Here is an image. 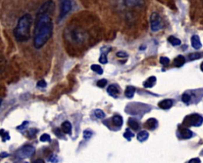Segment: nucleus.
<instances>
[{
	"label": "nucleus",
	"instance_id": "15",
	"mask_svg": "<svg viewBox=\"0 0 203 163\" xmlns=\"http://www.w3.org/2000/svg\"><path fill=\"white\" fill-rule=\"evenodd\" d=\"M185 61H186V59H185L184 56H181V55L180 56H178L174 59V65H175V67H177V68H180V67H182L185 63Z\"/></svg>",
	"mask_w": 203,
	"mask_h": 163
},
{
	"label": "nucleus",
	"instance_id": "11",
	"mask_svg": "<svg viewBox=\"0 0 203 163\" xmlns=\"http://www.w3.org/2000/svg\"><path fill=\"white\" fill-rule=\"evenodd\" d=\"M61 129L62 132H64L65 134L68 135H71V129H72V126L69 121H64L61 125Z\"/></svg>",
	"mask_w": 203,
	"mask_h": 163
},
{
	"label": "nucleus",
	"instance_id": "34",
	"mask_svg": "<svg viewBox=\"0 0 203 163\" xmlns=\"http://www.w3.org/2000/svg\"><path fill=\"white\" fill-rule=\"evenodd\" d=\"M117 56L121 57V58H124V57L128 56V55H127L125 52H118L117 53Z\"/></svg>",
	"mask_w": 203,
	"mask_h": 163
},
{
	"label": "nucleus",
	"instance_id": "33",
	"mask_svg": "<svg viewBox=\"0 0 203 163\" xmlns=\"http://www.w3.org/2000/svg\"><path fill=\"white\" fill-rule=\"evenodd\" d=\"M29 124V122L28 121H25V122H23V124L21 125V126L18 127V129L20 130V131H22V130H24L25 129V127L28 126Z\"/></svg>",
	"mask_w": 203,
	"mask_h": 163
},
{
	"label": "nucleus",
	"instance_id": "31",
	"mask_svg": "<svg viewBox=\"0 0 203 163\" xmlns=\"http://www.w3.org/2000/svg\"><path fill=\"white\" fill-rule=\"evenodd\" d=\"M91 135H92V132L89 130H86L83 132V137L85 139H89L91 137Z\"/></svg>",
	"mask_w": 203,
	"mask_h": 163
},
{
	"label": "nucleus",
	"instance_id": "24",
	"mask_svg": "<svg viewBox=\"0 0 203 163\" xmlns=\"http://www.w3.org/2000/svg\"><path fill=\"white\" fill-rule=\"evenodd\" d=\"M124 137L127 140L130 141L131 140V139L133 138V137H134V134L130 131V129L127 128L126 132H125V133L124 134Z\"/></svg>",
	"mask_w": 203,
	"mask_h": 163
},
{
	"label": "nucleus",
	"instance_id": "21",
	"mask_svg": "<svg viewBox=\"0 0 203 163\" xmlns=\"http://www.w3.org/2000/svg\"><path fill=\"white\" fill-rule=\"evenodd\" d=\"M91 70L94 71V72H97L99 75H102L103 73V70L102 69V68L98 64H94L91 66Z\"/></svg>",
	"mask_w": 203,
	"mask_h": 163
},
{
	"label": "nucleus",
	"instance_id": "10",
	"mask_svg": "<svg viewBox=\"0 0 203 163\" xmlns=\"http://www.w3.org/2000/svg\"><path fill=\"white\" fill-rule=\"evenodd\" d=\"M192 47L195 49H199L202 48V43L200 41V38L197 35H194L191 37Z\"/></svg>",
	"mask_w": 203,
	"mask_h": 163
},
{
	"label": "nucleus",
	"instance_id": "36",
	"mask_svg": "<svg viewBox=\"0 0 203 163\" xmlns=\"http://www.w3.org/2000/svg\"><path fill=\"white\" fill-rule=\"evenodd\" d=\"M33 163H45V161L43 159H37V160L34 161Z\"/></svg>",
	"mask_w": 203,
	"mask_h": 163
},
{
	"label": "nucleus",
	"instance_id": "12",
	"mask_svg": "<svg viewBox=\"0 0 203 163\" xmlns=\"http://www.w3.org/2000/svg\"><path fill=\"white\" fill-rule=\"evenodd\" d=\"M145 126H147V127H148L151 130L155 129L158 126V121L155 118H150L146 121Z\"/></svg>",
	"mask_w": 203,
	"mask_h": 163
},
{
	"label": "nucleus",
	"instance_id": "29",
	"mask_svg": "<svg viewBox=\"0 0 203 163\" xmlns=\"http://www.w3.org/2000/svg\"><path fill=\"white\" fill-rule=\"evenodd\" d=\"M106 84H107V80H106V79H101V80H99V81L97 82V86H98L99 87L101 88L105 87Z\"/></svg>",
	"mask_w": 203,
	"mask_h": 163
},
{
	"label": "nucleus",
	"instance_id": "35",
	"mask_svg": "<svg viewBox=\"0 0 203 163\" xmlns=\"http://www.w3.org/2000/svg\"><path fill=\"white\" fill-rule=\"evenodd\" d=\"M200 162H201L200 159H199V158H197V157H195V158H192V159H190L188 163H200Z\"/></svg>",
	"mask_w": 203,
	"mask_h": 163
},
{
	"label": "nucleus",
	"instance_id": "2",
	"mask_svg": "<svg viewBox=\"0 0 203 163\" xmlns=\"http://www.w3.org/2000/svg\"><path fill=\"white\" fill-rule=\"evenodd\" d=\"M33 18L29 14H26L20 17L17 26L14 30L15 39L19 42L27 41L30 38V28Z\"/></svg>",
	"mask_w": 203,
	"mask_h": 163
},
{
	"label": "nucleus",
	"instance_id": "18",
	"mask_svg": "<svg viewBox=\"0 0 203 163\" xmlns=\"http://www.w3.org/2000/svg\"><path fill=\"white\" fill-rule=\"evenodd\" d=\"M135 87H133L132 86H127L125 92V96H126L128 98H132L133 96H134V94H135Z\"/></svg>",
	"mask_w": 203,
	"mask_h": 163
},
{
	"label": "nucleus",
	"instance_id": "3",
	"mask_svg": "<svg viewBox=\"0 0 203 163\" xmlns=\"http://www.w3.org/2000/svg\"><path fill=\"white\" fill-rule=\"evenodd\" d=\"M203 122V118L198 114H191L186 116L183 120L184 126H194L198 127L202 125Z\"/></svg>",
	"mask_w": 203,
	"mask_h": 163
},
{
	"label": "nucleus",
	"instance_id": "16",
	"mask_svg": "<svg viewBox=\"0 0 203 163\" xmlns=\"http://www.w3.org/2000/svg\"><path fill=\"white\" fill-rule=\"evenodd\" d=\"M112 121H113V124L118 127H120L123 124V119L121 116H113L112 117Z\"/></svg>",
	"mask_w": 203,
	"mask_h": 163
},
{
	"label": "nucleus",
	"instance_id": "28",
	"mask_svg": "<svg viewBox=\"0 0 203 163\" xmlns=\"http://www.w3.org/2000/svg\"><path fill=\"white\" fill-rule=\"evenodd\" d=\"M40 140L41 141V142H49V141H51V138L48 134H43L40 137Z\"/></svg>",
	"mask_w": 203,
	"mask_h": 163
},
{
	"label": "nucleus",
	"instance_id": "13",
	"mask_svg": "<svg viewBox=\"0 0 203 163\" xmlns=\"http://www.w3.org/2000/svg\"><path fill=\"white\" fill-rule=\"evenodd\" d=\"M107 92L110 96H112L113 98H118V93H119V90L118 88L116 87L114 85H110V86L108 87Z\"/></svg>",
	"mask_w": 203,
	"mask_h": 163
},
{
	"label": "nucleus",
	"instance_id": "38",
	"mask_svg": "<svg viewBox=\"0 0 203 163\" xmlns=\"http://www.w3.org/2000/svg\"><path fill=\"white\" fill-rule=\"evenodd\" d=\"M8 154H5V153H2V155H1V157H5V156H8Z\"/></svg>",
	"mask_w": 203,
	"mask_h": 163
},
{
	"label": "nucleus",
	"instance_id": "32",
	"mask_svg": "<svg viewBox=\"0 0 203 163\" xmlns=\"http://www.w3.org/2000/svg\"><path fill=\"white\" fill-rule=\"evenodd\" d=\"M46 82L45 80H40L39 82H37V86L41 88H45L46 86Z\"/></svg>",
	"mask_w": 203,
	"mask_h": 163
},
{
	"label": "nucleus",
	"instance_id": "19",
	"mask_svg": "<svg viewBox=\"0 0 203 163\" xmlns=\"http://www.w3.org/2000/svg\"><path fill=\"white\" fill-rule=\"evenodd\" d=\"M128 124L130 125V127L132 128V129L137 130L139 128V124L137 123V121H136L134 119L130 118L129 121H128Z\"/></svg>",
	"mask_w": 203,
	"mask_h": 163
},
{
	"label": "nucleus",
	"instance_id": "30",
	"mask_svg": "<svg viewBox=\"0 0 203 163\" xmlns=\"http://www.w3.org/2000/svg\"><path fill=\"white\" fill-rule=\"evenodd\" d=\"M182 101H183L184 103H189V101H190V96L187 93H184L182 96Z\"/></svg>",
	"mask_w": 203,
	"mask_h": 163
},
{
	"label": "nucleus",
	"instance_id": "5",
	"mask_svg": "<svg viewBox=\"0 0 203 163\" xmlns=\"http://www.w3.org/2000/svg\"><path fill=\"white\" fill-rule=\"evenodd\" d=\"M35 152V148L31 145H26L18 150L16 153V156L20 159H25L34 155Z\"/></svg>",
	"mask_w": 203,
	"mask_h": 163
},
{
	"label": "nucleus",
	"instance_id": "23",
	"mask_svg": "<svg viewBox=\"0 0 203 163\" xmlns=\"http://www.w3.org/2000/svg\"><path fill=\"white\" fill-rule=\"evenodd\" d=\"M107 52H104V51L102 50V56L99 58V62L102 64H106L107 63V58H106V54Z\"/></svg>",
	"mask_w": 203,
	"mask_h": 163
},
{
	"label": "nucleus",
	"instance_id": "26",
	"mask_svg": "<svg viewBox=\"0 0 203 163\" xmlns=\"http://www.w3.org/2000/svg\"><path fill=\"white\" fill-rule=\"evenodd\" d=\"M160 63L162 65H164V66H167V65L169 64L170 59H168L167 57L162 56L160 57Z\"/></svg>",
	"mask_w": 203,
	"mask_h": 163
},
{
	"label": "nucleus",
	"instance_id": "17",
	"mask_svg": "<svg viewBox=\"0 0 203 163\" xmlns=\"http://www.w3.org/2000/svg\"><path fill=\"white\" fill-rule=\"evenodd\" d=\"M148 136H149V134L147 131H141L137 134V139L140 142H144L148 139Z\"/></svg>",
	"mask_w": 203,
	"mask_h": 163
},
{
	"label": "nucleus",
	"instance_id": "8",
	"mask_svg": "<svg viewBox=\"0 0 203 163\" xmlns=\"http://www.w3.org/2000/svg\"><path fill=\"white\" fill-rule=\"evenodd\" d=\"M124 2L129 7H140L144 4V0H125Z\"/></svg>",
	"mask_w": 203,
	"mask_h": 163
},
{
	"label": "nucleus",
	"instance_id": "1",
	"mask_svg": "<svg viewBox=\"0 0 203 163\" xmlns=\"http://www.w3.org/2000/svg\"><path fill=\"white\" fill-rule=\"evenodd\" d=\"M56 5L52 0L46 1L37 12L35 28H34V44L36 48H41L50 39L53 30L52 16L55 11Z\"/></svg>",
	"mask_w": 203,
	"mask_h": 163
},
{
	"label": "nucleus",
	"instance_id": "14",
	"mask_svg": "<svg viewBox=\"0 0 203 163\" xmlns=\"http://www.w3.org/2000/svg\"><path fill=\"white\" fill-rule=\"evenodd\" d=\"M155 82H156V78L155 76H152L144 82V86L145 88H152L155 84Z\"/></svg>",
	"mask_w": 203,
	"mask_h": 163
},
{
	"label": "nucleus",
	"instance_id": "7",
	"mask_svg": "<svg viewBox=\"0 0 203 163\" xmlns=\"http://www.w3.org/2000/svg\"><path fill=\"white\" fill-rule=\"evenodd\" d=\"M178 135L182 139H190L193 136V132L187 127L183 126H178Z\"/></svg>",
	"mask_w": 203,
	"mask_h": 163
},
{
	"label": "nucleus",
	"instance_id": "6",
	"mask_svg": "<svg viewBox=\"0 0 203 163\" xmlns=\"http://www.w3.org/2000/svg\"><path fill=\"white\" fill-rule=\"evenodd\" d=\"M60 19H62L71 11L72 7L71 0H60Z\"/></svg>",
	"mask_w": 203,
	"mask_h": 163
},
{
	"label": "nucleus",
	"instance_id": "4",
	"mask_svg": "<svg viewBox=\"0 0 203 163\" xmlns=\"http://www.w3.org/2000/svg\"><path fill=\"white\" fill-rule=\"evenodd\" d=\"M150 22H151V29L152 32H157L160 30L164 27L163 21L160 16V14L156 12H154L151 14L150 17Z\"/></svg>",
	"mask_w": 203,
	"mask_h": 163
},
{
	"label": "nucleus",
	"instance_id": "20",
	"mask_svg": "<svg viewBox=\"0 0 203 163\" xmlns=\"http://www.w3.org/2000/svg\"><path fill=\"white\" fill-rule=\"evenodd\" d=\"M168 41H169L171 44H172L173 46H178V45H181V40L179 39H178L176 37H173V36H171V37H168Z\"/></svg>",
	"mask_w": 203,
	"mask_h": 163
},
{
	"label": "nucleus",
	"instance_id": "37",
	"mask_svg": "<svg viewBox=\"0 0 203 163\" xmlns=\"http://www.w3.org/2000/svg\"><path fill=\"white\" fill-rule=\"evenodd\" d=\"M50 161L52 162H58V160L56 158V157H52V158H50Z\"/></svg>",
	"mask_w": 203,
	"mask_h": 163
},
{
	"label": "nucleus",
	"instance_id": "22",
	"mask_svg": "<svg viewBox=\"0 0 203 163\" xmlns=\"http://www.w3.org/2000/svg\"><path fill=\"white\" fill-rule=\"evenodd\" d=\"M94 113L96 117L99 119H103L105 116H106L105 113L101 109H95L94 110Z\"/></svg>",
	"mask_w": 203,
	"mask_h": 163
},
{
	"label": "nucleus",
	"instance_id": "39",
	"mask_svg": "<svg viewBox=\"0 0 203 163\" xmlns=\"http://www.w3.org/2000/svg\"><path fill=\"white\" fill-rule=\"evenodd\" d=\"M200 68H201V70H202V71H203V62L202 63V64H201Z\"/></svg>",
	"mask_w": 203,
	"mask_h": 163
},
{
	"label": "nucleus",
	"instance_id": "25",
	"mask_svg": "<svg viewBox=\"0 0 203 163\" xmlns=\"http://www.w3.org/2000/svg\"><path fill=\"white\" fill-rule=\"evenodd\" d=\"M1 137H2V139L3 141L9 140L10 139V136H9V133L7 132H5L4 130H1Z\"/></svg>",
	"mask_w": 203,
	"mask_h": 163
},
{
	"label": "nucleus",
	"instance_id": "9",
	"mask_svg": "<svg viewBox=\"0 0 203 163\" xmlns=\"http://www.w3.org/2000/svg\"><path fill=\"white\" fill-rule=\"evenodd\" d=\"M158 104L159 107L162 109H169L173 104V101L171 99H165V100L161 101Z\"/></svg>",
	"mask_w": 203,
	"mask_h": 163
},
{
	"label": "nucleus",
	"instance_id": "27",
	"mask_svg": "<svg viewBox=\"0 0 203 163\" xmlns=\"http://www.w3.org/2000/svg\"><path fill=\"white\" fill-rule=\"evenodd\" d=\"M201 54L197 53V52H195V53H190L189 55V58L190 60H195V59H197L201 58Z\"/></svg>",
	"mask_w": 203,
	"mask_h": 163
}]
</instances>
